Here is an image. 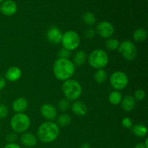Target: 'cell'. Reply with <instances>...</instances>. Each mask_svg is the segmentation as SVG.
<instances>
[{"label":"cell","mask_w":148,"mask_h":148,"mask_svg":"<svg viewBox=\"0 0 148 148\" xmlns=\"http://www.w3.org/2000/svg\"><path fill=\"white\" fill-rule=\"evenodd\" d=\"M75 72V64L69 59L58 58L53 64V74L59 80L65 81L70 79Z\"/></svg>","instance_id":"6da1fadb"},{"label":"cell","mask_w":148,"mask_h":148,"mask_svg":"<svg viewBox=\"0 0 148 148\" xmlns=\"http://www.w3.org/2000/svg\"><path fill=\"white\" fill-rule=\"evenodd\" d=\"M60 129L56 123L51 121H45L39 126L37 132L38 140L41 143L48 144L54 142L58 138Z\"/></svg>","instance_id":"7a4b0ae2"},{"label":"cell","mask_w":148,"mask_h":148,"mask_svg":"<svg viewBox=\"0 0 148 148\" xmlns=\"http://www.w3.org/2000/svg\"><path fill=\"white\" fill-rule=\"evenodd\" d=\"M62 90L68 101H76L82 95V88L79 82L75 79H69L64 81Z\"/></svg>","instance_id":"3957f363"},{"label":"cell","mask_w":148,"mask_h":148,"mask_svg":"<svg viewBox=\"0 0 148 148\" xmlns=\"http://www.w3.org/2000/svg\"><path fill=\"white\" fill-rule=\"evenodd\" d=\"M88 62L94 69H101L108 65L109 57L107 52L103 49H95L88 56Z\"/></svg>","instance_id":"277c9868"},{"label":"cell","mask_w":148,"mask_h":148,"mask_svg":"<svg viewBox=\"0 0 148 148\" xmlns=\"http://www.w3.org/2000/svg\"><path fill=\"white\" fill-rule=\"evenodd\" d=\"M10 124L14 132L24 133L30 127V119L24 113H18L12 117Z\"/></svg>","instance_id":"5b68a950"},{"label":"cell","mask_w":148,"mask_h":148,"mask_svg":"<svg viewBox=\"0 0 148 148\" xmlns=\"http://www.w3.org/2000/svg\"><path fill=\"white\" fill-rule=\"evenodd\" d=\"M62 46L67 50H76L80 44V38L79 34L74 30H67L63 33L61 40Z\"/></svg>","instance_id":"8992f818"},{"label":"cell","mask_w":148,"mask_h":148,"mask_svg":"<svg viewBox=\"0 0 148 148\" xmlns=\"http://www.w3.org/2000/svg\"><path fill=\"white\" fill-rule=\"evenodd\" d=\"M117 50L122 57L127 61H133L137 57V48L134 43L130 40H125L120 43Z\"/></svg>","instance_id":"52a82bcc"},{"label":"cell","mask_w":148,"mask_h":148,"mask_svg":"<svg viewBox=\"0 0 148 148\" xmlns=\"http://www.w3.org/2000/svg\"><path fill=\"white\" fill-rule=\"evenodd\" d=\"M110 84L116 90H121L127 88L129 84V77L125 72L116 71L110 77Z\"/></svg>","instance_id":"ba28073f"},{"label":"cell","mask_w":148,"mask_h":148,"mask_svg":"<svg viewBox=\"0 0 148 148\" xmlns=\"http://www.w3.org/2000/svg\"><path fill=\"white\" fill-rule=\"evenodd\" d=\"M96 33L103 38H109L114 33V25L108 21H102L99 23L96 27Z\"/></svg>","instance_id":"9c48e42d"},{"label":"cell","mask_w":148,"mask_h":148,"mask_svg":"<svg viewBox=\"0 0 148 148\" xmlns=\"http://www.w3.org/2000/svg\"><path fill=\"white\" fill-rule=\"evenodd\" d=\"M62 35L63 33L59 27L56 26H51L46 32V38L48 41L52 44H59L62 40Z\"/></svg>","instance_id":"30bf717a"},{"label":"cell","mask_w":148,"mask_h":148,"mask_svg":"<svg viewBox=\"0 0 148 148\" xmlns=\"http://www.w3.org/2000/svg\"><path fill=\"white\" fill-rule=\"evenodd\" d=\"M40 114L48 121H53L57 117V111L53 105L51 103H44L40 108Z\"/></svg>","instance_id":"8fae6325"},{"label":"cell","mask_w":148,"mask_h":148,"mask_svg":"<svg viewBox=\"0 0 148 148\" xmlns=\"http://www.w3.org/2000/svg\"><path fill=\"white\" fill-rule=\"evenodd\" d=\"M17 5L13 0H4L0 5V12L5 16H12L17 12Z\"/></svg>","instance_id":"7c38bea8"},{"label":"cell","mask_w":148,"mask_h":148,"mask_svg":"<svg viewBox=\"0 0 148 148\" xmlns=\"http://www.w3.org/2000/svg\"><path fill=\"white\" fill-rule=\"evenodd\" d=\"M12 108L13 111L17 114L23 113L28 108V101L24 97L17 98L12 102Z\"/></svg>","instance_id":"4fadbf2b"},{"label":"cell","mask_w":148,"mask_h":148,"mask_svg":"<svg viewBox=\"0 0 148 148\" xmlns=\"http://www.w3.org/2000/svg\"><path fill=\"white\" fill-rule=\"evenodd\" d=\"M22 77V71L18 66H11L7 70L5 73V78L10 82H16Z\"/></svg>","instance_id":"5bb4252c"},{"label":"cell","mask_w":148,"mask_h":148,"mask_svg":"<svg viewBox=\"0 0 148 148\" xmlns=\"http://www.w3.org/2000/svg\"><path fill=\"white\" fill-rule=\"evenodd\" d=\"M71 108L72 112L78 116H85L88 114V107L82 101H75L72 104Z\"/></svg>","instance_id":"9a60e30c"},{"label":"cell","mask_w":148,"mask_h":148,"mask_svg":"<svg viewBox=\"0 0 148 148\" xmlns=\"http://www.w3.org/2000/svg\"><path fill=\"white\" fill-rule=\"evenodd\" d=\"M20 141L22 144L27 147H33L36 145L38 142V139L34 134L30 132H24L21 135Z\"/></svg>","instance_id":"2e32d148"},{"label":"cell","mask_w":148,"mask_h":148,"mask_svg":"<svg viewBox=\"0 0 148 148\" xmlns=\"http://www.w3.org/2000/svg\"><path fill=\"white\" fill-rule=\"evenodd\" d=\"M121 108L124 111L127 112H130L133 111L136 106V101L134 97L131 95H127V96L122 98L121 101Z\"/></svg>","instance_id":"e0dca14e"},{"label":"cell","mask_w":148,"mask_h":148,"mask_svg":"<svg viewBox=\"0 0 148 148\" xmlns=\"http://www.w3.org/2000/svg\"><path fill=\"white\" fill-rule=\"evenodd\" d=\"M88 59L86 53L82 50L77 51L74 55V64L75 66H82L85 64V61Z\"/></svg>","instance_id":"ac0fdd59"},{"label":"cell","mask_w":148,"mask_h":148,"mask_svg":"<svg viewBox=\"0 0 148 148\" xmlns=\"http://www.w3.org/2000/svg\"><path fill=\"white\" fill-rule=\"evenodd\" d=\"M132 132L138 137H145L147 134V128L143 124H136L132 127Z\"/></svg>","instance_id":"d6986e66"},{"label":"cell","mask_w":148,"mask_h":148,"mask_svg":"<svg viewBox=\"0 0 148 148\" xmlns=\"http://www.w3.org/2000/svg\"><path fill=\"white\" fill-rule=\"evenodd\" d=\"M133 38L137 42H143L147 37V30L143 28L136 29L133 33Z\"/></svg>","instance_id":"ffe728a7"},{"label":"cell","mask_w":148,"mask_h":148,"mask_svg":"<svg viewBox=\"0 0 148 148\" xmlns=\"http://www.w3.org/2000/svg\"><path fill=\"white\" fill-rule=\"evenodd\" d=\"M122 95L121 92L118 90L112 91L108 95V101L110 103L114 106H117L121 103V101L122 100Z\"/></svg>","instance_id":"44dd1931"},{"label":"cell","mask_w":148,"mask_h":148,"mask_svg":"<svg viewBox=\"0 0 148 148\" xmlns=\"http://www.w3.org/2000/svg\"><path fill=\"white\" fill-rule=\"evenodd\" d=\"M107 78H108V75L103 69H98L94 74V79L95 82L99 84L104 83L107 80Z\"/></svg>","instance_id":"7402d4cb"},{"label":"cell","mask_w":148,"mask_h":148,"mask_svg":"<svg viewBox=\"0 0 148 148\" xmlns=\"http://www.w3.org/2000/svg\"><path fill=\"white\" fill-rule=\"evenodd\" d=\"M71 121H72V118H71L69 114H64L58 117L56 124L59 127H65L69 126L70 124Z\"/></svg>","instance_id":"603a6c76"},{"label":"cell","mask_w":148,"mask_h":148,"mask_svg":"<svg viewBox=\"0 0 148 148\" xmlns=\"http://www.w3.org/2000/svg\"><path fill=\"white\" fill-rule=\"evenodd\" d=\"M82 21L88 25H93L96 23V17L91 12H86L82 14Z\"/></svg>","instance_id":"cb8c5ba5"},{"label":"cell","mask_w":148,"mask_h":148,"mask_svg":"<svg viewBox=\"0 0 148 148\" xmlns=\"http://www.w3.org/2000/svg\"><path fill=\"white\" fill-rule=\"evenodd\" d=\"M119 44V41L116 38H109L106 40V47L108 51H111L117 50Z\"/></svg>","instance_id":"d4e9b609"},{"label":"cell","mask_w":148,"mask_h":148,"mask_svg":"<svg viewBox=\"0 0 148 148\" xmlns=\"http://www.w3.org/2000/svg\"><path fill=\"white\" fill-rule=\"evenodd\" d=\"M58 108L62 111H66L70 108V103L67 99H62L58 103Z\"/></svg>","instance_id":"484cf974"},{"label":"cell","mask_w":148,"mask_h":148,"mask_svg":"<svg viewBox=\"0 0 148 148\" xmlns=\"http://www.w3.org/2000/svg\"><path fill=\"white\" fill-rule=\"evenodd\" d=\"M134 98L135 101H143L145 98L146 97V92L144 90L139 89L134 92Z\"/></svg>","instance_id":"4316f807"},{"label":"cell","mask_w":148,"mask_h":148,"mask_svg":"<svg viewBox=\"0 0 148 148\" xmlns=\"http://www.w3.org/2000/svg\"><path fill=\"white\" fill-rule=\"evenodd\" d=\"M58 56L61 59H69L71 56V51L64 48H62L58 52Z\"/></svg>","instance_id":"83f0119b"},{"label":"cell","mask_w":148,"mask_h":148,"mask_svg":"<svg viewBox=\"0 0 148 148\" xmlns=\"http://www.w3.org/2000/svg\"><path fill=\"white\" fill-rule=\"evenodd\" d=\"M121 125L125 129H128V130L132 129V127H133L132 120L129 117H124L121 121Z\"/></svg>","instance_id":"f1b7e54d"},{"label":"cell","mask_w":148,"mask_h":148,"mask_svg":"<svg viewBox=\"0 0 148 148\" xmlns=\"http://www.w3.org/2000/svg\"><path fill=\"white\" fill-rule=\"evenodd\" d=\"M8 108L4 104L0 103V119H4L8 115Z\"/></svg>","instance_id":"f546056e"},{"label":"cell","mask_w":148,"mask_h":148,"mask_svg":"<svg viewBox=\"0 0 148 148\" xmlns=\"http://www.w3.org/2000/svg\"><path fill=\"white\" fill-rule=\"evenodd\" d=\"M95 34H96V31L95 30L92 28H89L88 30H86L84 33V35H85V37L88 39H92L95 36Z\"/></svg>","instance_id":"4dcf8cb0"},{"label":"cell","mask_w":148,"mask_h":148,"mask_svg":"<svg viewBox=\"0 0 148 148\" xmlns=\"http://www.w3.org/2000/svg\"><path fill=\"white\" fill-rule=\"evenodd\" d=\"M17 140V134L15 132H10L6 136V140L8 143H13Z\"/></svg>","instance_id":"1f68e13d"},{"label":"cell","mask_w":148,"mask_h":148,"mask_svg":"<svg viewBox=\"0 0 148 148\" xmlns=\"http://www.w3.org/2000/svg\"><path fill=\"white\" fill-rule=\"evenodd\" d=\"M4 148H21L19 145L16 144L15 143H8V144L4 146Z\"/></svg>","instance_id":"d6a6232c"},{"label":"cell","mask_w":148,"mask_h":148,"mask_svg":"<svg viewBox=\"0 0 148 148\" xmlns=\"http://www.w3.org/2000/svg\"><path fill=\"white\" fill-rule=\"evenodd\" d=\"M6 85V80L3 77L0 76V91L4 88Z\"/></svg>","instance_id":"836d02e7"},{"label":"cell","mask_w":148,"mask_h":148,"mask_svg":"<svg viewBox=\"0 0 148 148\" xmlns=\"http://www.w3.org/2000/svg\"><path fill=\"white\" fill-rule=\"evenodd\" d=\"M134 148H147L145 145L144 143H140L134 146Z\"/></svg>","instance_id":"e575fe53"},{"label":"cell","mask_w":148,"mask_h":148,"mask_svg":"<svg viewBox=\"0 0 148 148\" xmlns=\"http://www.w3.org/2000/svg\"><path fill=\"white\" fill-rule=\"evenodd\" d=\"M79 148H91V146L89 143H83V144L81 145Z\"/></svg>","instance_id":"d590c367"},{"label":"cell","mask_w":148,"mask_h":148,"mask_svg":"<svg viewBox=\"0 0 148 148\" xmlns=\"http://www.w3.org/2000/svg\"><path fill=\"white\" fill-rule=\"evenodd\" d=\"M3 1H4V0H0V3H1V2H2Z\"/></svg>","instance_id":"8d00e7d4"},{"label":"cell","mask_w":148,"mask_h":148,"mask_svg":"<svg viewBox=\"0 0 148 148\" xmlns=\"http://www.w3.org/2000/svg\"><path fill=\"white\" fill-rule=\"evenodd\" d=\"M0 129H1V123H0Z\"/></svg>","instance_id":"74e56055"},{"label":"cell","mask_w":148,"mask_h":148,"mask_svg":"<svg viewBox=\"0 0 148 148\" xmlns=\"http://www.w3.org/2000/svg\"><path fill=\"white\" fill-rule=\"evenodd\" d=\"M27 148H30V147H27Z\"/></svg>","instance_id":"f35d334b"}]
</instances>
